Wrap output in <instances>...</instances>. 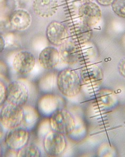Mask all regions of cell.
Listing matches in <instances>:
<instances>
[{"label":"cell","instance_id":"obj_19","mask_svg":"<svg viewBox=\"0 0 125 157\" xmlns=\"http://www.w3.org/2000/svg\"><path fill=\"white\" fill-rule=\"evenodd\" d=\"M41 155V150L39 147L34 144L29 143L17 152L18 157H39Z\"/></svg>","mask_w":125,"mask_h":157},{"label":"cell","instance_id":"obj_6","mask_svg":"<svg viewBox=\"0 0 125 157\" xmlns=\"http://www.w3.org/2000/svg\"><path fill=\"white\" fill-rule=\"evenodd\" d=\"M36 59L33 54L26 50L18 52L13 58V69L18 75H29L34 70Z\"/></svg>","mask_w":125,"mask_h":157},{"label":"cell","instance_id":"obj_31","mask_svg":"<svg viewBox=\"0 0 125 157\" xmlns=\"http://www.w3.org/2000/svg\"><path fill=\"white\" fill-rule=\"evenodd\" d=\"M80 1L83 2H93L94 0H79Z\"/></svg>","mask_w":125,"mask_h":157},{"label":"cell","instance_id":"obj_20","mask_svg":"<svg viewBox=\"0 0 125 157\" xmlns=\"http://www.w3.org/2000/svg\"><path fill=\"white\" fill-rule=\"evenodd\" d=\"M52 130L50 123V118H44L39 122L37 126V135L39 138L44 137L49 132Z\"/></svg>","mask_w":125,"mask_h":157},{"label":"cell","instance_id":"obj_30","mask_svg":"<svg viewBox=\"0 0 125 157\" xmlns=\"http://www.w3.org/2000/svg\"><path fill=\"white\" fill-rule=\"evenodd\" d=\"M3 154V149H2V145L0 143V157H1Z\"/></svg>","mask_w":125,"mask_h":157},{"label":"cell","instance_id":"obj_18","mask_svg":"<svg viewBox=\"0 0 125 157\" xmlns=\"http://www.w3.org/2000/svg\"><path fill=\"white\" fill-rule=\"evenodd\" d=\"M55 74L54 72L47 73L39 78L38 82V88L39 91L43 93H50L53 89L55 83L56 82Z\"/></svg>","mask_w":125,"mask_h":157},{"label":"cell","instance_id":"obj_27","mask_svg":"<svg viewBox=\"0 0 125 157\" xmlns=\"http://www.w3.org/2000/svg\"><path fill=\"white\" fill-rule=\"evenodd\" d=\"M6 71L7 67L2 61L0 60V77H3Z\"/></svg>","mask_w":125,"mask_h":157},{"label":"cell","instance_id":"obj_14","mask_svg":"<svg viewBox=\"0 0 125 157\" xmlns=\"http://www.w3.org/2000/svg\"><path fill=\"white\" fill-rule=\"evenodd\" d=\"M58 9V0H34L33 9L40 17L48 18L55 14Z\"/></svg>","mask_w":125,"mask_h":157},{"label":"cell","instance_id":"obj_11","mask_svg":"<svg viewBox=\"0 0 125 157\" xmlns=\"http://www.w3.org/2000/svg\"><path fill=\"white\" fill-rule=\"evenodd\" d=\"M61 99L56 95L46 93L39 97L36 103V108L40 115L50 116L60 109Z\"/></svg>","mask_w":125,"mask_h":157},{"label":"cell","instance_id":"obj_7","mask_svg":"<svg viewBox=\"0 0 125 157\" xmlns=\"http://www.w3.org/2000/svg\"><path fill=\"white\" fill-rule=\"evenodd\" d=\"M30 131L21 127L6 130L4 138V143L10 150L18 151L29 143Z\"/></svg>","mask_w":125,"mask_h":157},{"label":"cell","instance_id":"obj_9","mask_svg":"<svg viewBox=\"0 0 125 157\" xmlns=\"http://www.w3.org/2000/svg\"><path fill=\"white\" fill-rule=\"evenodd\" d=\"M58 52L61 60L70 66L76 64L82 58V51L78 44L71 39H68L62 44Z\"/></svg>","mask_w":125,"mask_h":157},{"label":"cell","instance_id":"obj_5","mask_svg":"<svg viewBox=\"0 0 125 157\" xmlns=\"http://www.w3.org/2000/svg\"><path fill=\"white\" fill-rule=\"evenodd\" d=\"M43 148L50 156L62 155L67 148V140L64 135L51 130L43 138Z\"/></svg>","mask_w":125,"mask_h":157},{"label":"cell","instance_id":"obj_24","mask_svg":"<svg viewBox=\"0 0 125 157\" xmlns=\"http://www.w3.org/2000/svg\"><path fill=\"white\" fill-rule=\"evenodd\" d=\"M7 93V86L2 79H0V106L6 102Z\"/></svg>","mask_w":125,"mask_h":157},{"label":"cell","instance_id":"obj_15","mask_svg":"<svg viewBox=\"0 0 125 157\" xmlns=\"http://www.w3.org/2000/svg\"><path fill=\"white\" fill-rule=\"evenodd\" d=\"M9 18L13 29L18 31L26 30L32 23L30 13L24 9H18L13 11Z\"/></svg>","mask_w":125,"mask_h":157},{"label":"cell","instance_id":"obj_3","mask_svg":"<svg viewBox=\"0 0 125 157\" xmlns=\"http://www.w3.org/2000/svg\"><path fill=\"white\" fill-rule=\"evenodd\" d=\"M23 116V108L5 103L0 110V123L6 130L20 127Z\"/></svg>","mask_w":125,"mask_h":157},{"label":"cell","instance_id":"obj_32","mask_svg":"<svg viewBox=\"0 0 125 157\" xmlns=\"http://www.w3.org/2000/svg\"><path fill=\"white\" fill-rule=\"evenodd\" d=\"M4 1V0H0V6H1L2 4L3 3Z\"/></svg>","mask_w":125,"mask_h":157},{"label":"cell","instance_id":"obj_22","mask_svg":"<svg viewBox=\"0 0 125 157\" xmlns=\"http://www.w3.org/2000/svg\"><path fill=\"white\" fill-rule=\"evenodd\" d=\"M13 29L9 21V18L4 17V16H0V34L10 32Z\"/></svg>","mask_w":125,"mask_h":157},{"label":"cell","instance_id":"obj_16","mask_svg":"<svg viewBox=\"0 0 125 157\" xmlns=\"http://www.w3.org/2000/svg\"><path fill=\"white\" fill-rule=\"evenodd\" d=\"M23 116L20 127L27 130H32L39 121L40 114L37 108L26 104L23 107Z\"/></svg>","mask_w":125,"mask_h":157},{"label":"cell","instance_id":"obj_1","mask_svg":"<svg viewBox=\"0 0 125 157\" xmlns=\"http://www.w3.org/2000/svg\"><path fill=\"white\" fill-rule=\"evenodd\" d=\"M79 73L71 68L62 70L57 74L56 84L59 92L67 98L76 97L82 89Z\"/></svg>","mask_w":125,"mask_h":157},{"label":"cell","instance_id":"obj_21","mask_svg":"<svg viewBox=\"0 0 125 157\" xmlns=\"http://www.w3.org/2000/svg\"><path fill=\"white\" fill-rule=\"evenodd\" d=\"M111 6L116 15L125 18V0H114Z\"/></svg>","mask_w":125,"mask_h":157},{"label":"cell","instance_id":"obj_23","mask_svg":"<svg viewBox=\"0 0 125 157\" xmlns=\"http://www.w3.org/2000/svg\"><path fill=\"white\" fill-rule=\"evenodd\" d=\"M16 36L12 33H8L4 37L6 43V48H11L18 45V39Z\"/></svg>","mask_w":125,"mask_h":157},{"label":"cell","instance_id":"obj_29","mask_svg":"<svg viewBox=\"0 0 125 157\" xmlns=\"http://www.w3.org/2000/svg\"><path fill=\"white\" fill-rule=\"evenodd\" d=\"M4 130H6L3 127V126L0 123V141L2 140V139H4L6 133L4 132Z\"/></svg>","mask_w":125,"mask_h":157},{"label":"cell","instance_id":"obj_26","mask_svg":"<svg viewBox=\"0 0 125 157\" xmlns=\"http://www.w3.org/2000/svg\"><path fill=\"white\" fill-rule=\"evenodd\" d=\"M97 3L103 6H111L114 0H96Z\"/></svg>","mask_w":125,"mask_h":157},{"label":"cell","instance_id":"obj_2","mask_svg":"<svg viewBox=\"0 0 125 157\" xmlns=\"http://www.w3.org/2000/svg\"><path fill=\"white\" fill-rule=\"evenodd\" d=\"M52 130L70 136L75 131L76 123L73 115L67 109H59L54 113L50 117Z\"/></svg>","mask_w":125,"mask_h":157},{"label":"cell","instance_id":"obj_25","mask_svg":"<svg viewBox=\"0 0 125 157\" xmlns=\"http://www.w3.org/2000/svg\"><path fill=\"white\" fill-rule=\"evenodd\" d=\"M118 70L120 75L125 78V58L120 61L118 64Z\"/></svg>","mask_w":125,"mask_h":157},{"label":"cell","instance_id":"obj_12","mask_svg":"<svg viewBox=\"0 0 125 157\" xmlns=\"http://www.w3.org/2000/svg\"><path fill=\"white\" fill-rule=\"evenodd\" d=\"M38 63L42 68L52 70L55 69L61 60L59 52L54 47H47L41 50L38 55Z\"/></svg>","mask_w":125,"mask_h":157},{"label":"cell","instance_id":"obj_28","mask_svg":"<svg viewBox=\"0 0 125 157\" xmlns=\"http://www.w3.org/2000/svg\"><path fill=\"white\" fill-rule=\"evenodd\" d=\"M6 48V43L4 37L0 34V55L4 52Z\"/></svg>","mask_w":125,"mask_h":157},{"label":"cell","instance_id":"obj_17","mask_svg":"<svg viewBox=\"0 0 125 157\" xmlns=\"http://www.w3.org/2000/svg\"><path fill=\"white\" fill-rule=\"evenodd\" d=\"M80 75L82 81L87 84H97L103 78L102 70L96 66L87 67L83 69Z\"/></svg>","mask_w":125,"mask_h":157},{"label":"cell","instance_id":"obj_10","mask_svg":"<svg viewBox=\"0 0 125 157\" xmlns=\"http://www.w3.org/2000/svg\"><path fill=\"white\" fill-rule=\"evenodd\" d=\"M68 30L64 24L54 21L48 24L46 29V36L48 41L54 46H60L68 40Z\"/></svg>","mask_w":125,"mask_h":157},{"label":"cell","instance_id":"obj_8","mask_svg":"<svg viewBox=\"0 0 125 157\" xmlns=\"http://www.w3.org/2000/svg\"><path fill=\"white\" fill-rule=\"evenodd\" d=\"M80 21L91 28L99 23L102 19V10L98 4L93 2H84L78 10Z\"/></svg>","mask_w":125,"mask_h":157},{"label":"cell","instance_id":"obj_13","mask_svg":"<svg viewBox=\"0 0 125 157\" xmlns=\"http://www.w3.org/2000/svg\"><path fill=\"white\" fill-rule=\"evenodd\" d=\"M69 31L71 40L79 44L88 43L93 36L92 28L83 23L80 20L71 24Z\"/></svg>","mask_w":125,"mask_h":157},{"label":"cell","instance_id":"obj_4","mask_svg":"<svg viewBox=\"0 0 125 157\" xmlns=\"http://www.w3.org/2000/svg\"><path fill=\"white\" fill-rule=\"evenodd\" d=\"M29 97V88L24 82L15 80L7 85L6 103L23 107L27 103Z\"/></svg>","mask_w":125,"mask_h":157}]
</instances>
